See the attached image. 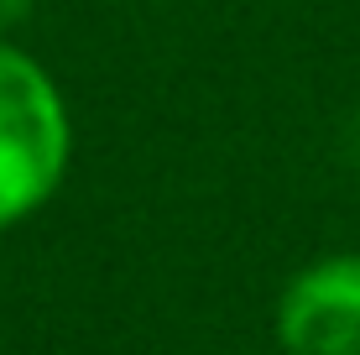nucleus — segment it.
Returning a JSON list of instances; mask_svg holds the SVG:
<instances>
[{"label":"nucleus","mask_w":360,"mask_h":355,"mask_svg":"<svg viewBox=\"0 0 360 355\" xmlns=\"http://www.w3.org/2000/svg\"><path fill=\"white\" fill-rule=\"evenodd\" d=\"M282 355H360V251L297 266L271 309Z\"/></svg>","instance_id":"nucleus-2"},{"label":"nucleus","mask_w":360,"mask_h":355,"mask_svg":"<svg viewBox=\"0 0 360 355\" xmlns=\"http://www.w3.org/2000/svg\"><path fill=\"white\" fill-rule=\"evenodd\" d=\"M345 152H350V167L360 173V115L350 120V136H345Z\"/></svg>","instance_id":"nucleus-4"},{"label":"nucleus","mask_w":360,"mask_h":355,"mask_svg":"<svg viewBox=\"0 0 360 355\" xmlns=\"http://www.w3.org/2000/svg\"><path fill=\"white\" fill-rule=\"evenodd\" d=\"M27 11H32V0H0V37L16 27V21H27Z\"/></svg>","instance_id":"nucleus-3"},{"label":"nucleus","mask_w":360,"mask_h":355,"mask_svg":"<svg viewBox=\"0 0 360 355\" xmlns=\"http://www.w3.org/2000/svg\"><path fill=\"white\" fill-rule=\"evenodd\" d=\"M73 162V115L27 47L0 37V235L53 204Z\"/></svg>","instance_id":"nucleus-1"}]
</instances>
